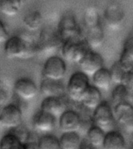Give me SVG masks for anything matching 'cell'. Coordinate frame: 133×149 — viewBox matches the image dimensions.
Listing matches in <instances>:
<instances>
[{
    "instance_id": "277c9868",
    "label": "cell",
    "mask_w": 133,
    "mask_h": 149,
    "mask_svg": "<svg viewBox=\"0 0 133 149\" xmlns=\"http://www.w3.org/2000/svg\"><path fill=\"white\" fill-rule=\"evenodd\" d=\"M37 44L38 52L45 54H52L61 49L64 42L57 31L45 28L40 32Z\"/></svg>"
},
{
    "instance_id": "836d02e7",
    "label": "cell",
    "mask_w": 133,
    "mask_h": 149,
    "mask_svg": "<svg viewBox=\"0 0 133 149\" xmlns=\"http://www.w3.org/2000/svg\"><path fill=\"white\" fill-rule=\"evenodd\" d=\"M3 126L2 124V120H1V108H0V127Z\"/></svg>"
},
{
    "instance_id": "ac0fdd59",
    "label": "cell",
    "mask_w": 133,
    "mask_h": 149,
    "mask_svg": "<svg viewBox=\"0 0 133 149\" xmlns=\"http://www.w3.org/2000/svg\"><path fill=\"white\" fill-rule=\"evenodd\" d=\"M84 38L92 50L100 48L104 42V32L101 24L86 30Z\"/></svg>"
},
{
    "instance_id": "5bb4252c",
    "label": "cell",
    "mask_w": 133,
    "mask_h": 149,
    "mask_svg": "<svg viewBox=\"0 0 133 149\" xmlns=\"http://www.w3.org/2000/svg\"><path fill=\"white\" fill-rule=\"evenodd\" d=\"M66 100L60 97L44 98L41 103L40 109L59 119L60 116L67 109Z\"/></svg>"
},
{
    "instance_id": "83f0119b",
    "label": "cell",
    "mask_w": 133,
    "mask_h": 149,
    "mask_svg": "<svg viewBox=\"0 0 133 149\" xmlns=\"http://www.w3.org/2000/svg\"><path fill=\"white\" fill-rule=\"evenodd\" d=\"M23 144L18 137L10 132L0 140V149H20Z\"/></svg>"
},
{
    "instance_id": "9c48e42d",
    "label": "cell",
    "mask_w": 133,
    "mask_h": 149,
    "mask_svg": "<svg viewBox=\"0 0 133 149\" xmlns=\"http://www.w3.org/2000/svg\"><path fill=\"white\" fill-rule=\"evenodd\" d=\"M82 119L78 112L73 109H66L59 118L60 130L63 133L78 132L81 129Z\"/></svg>"
},
{
    "instance_id": "d6986e66",
    "label": "cell",
    "mask_w": 133,
    "mask_h": 149,
    "mask_svg": "<svg viewBox=\"0 0 133 149\" xmlns=\"http://www.w3.org/2000/svg\"><path fill=\"white\" fill-rule=\"evenodd\" d=\"M118 62L126 71H133V36L124 42Z\"/></svg>"
},
{
    "instance_id": "e575fe53",
    "label": "cell",
    "mask_w": 133,
    "mask_h": 149,
    "mask_svg": "<svg viewBox=\"0 0 133 149\" xmlns=\"http://www.w3.org/2000/svg\"><path fill=\"white\" fill-rule=\"evenodd\" d=\"M131 99H132V104L133 105V93H132V95H131Z\"/></svg>"
},
{
    "instance_id": "4dcf8cb0",
    "label": "cell",
    "mask_w": 133,
    "mask_h": 149,
    "mask_svg": "<svg viewBox=\"0 0 133 149\" xmlns=\"http://www.w3.org/2000/svg\"><path fill=\"white\" fill-rule=\"evenodd\" d=\"M121 84L125 86L131 93H133V71H126Z\"/></svg>"
},
{
    "instance_id": "d6a6232c",
    "label": "cell",
    "mask_w": 133,
    "mask_h": 149,
    "mask_svg": "<svg viewBox=\"0 0 133 149\" xmlns=\"http://www.w3.org/2000/svg\"><path fill=\"white\" fill-rule=\"evenodd\" d=\"M8 99V95L7 92L3 87L0 86V107L4 105L6 101Z\"/></svg>"
},
{
    "instance_id": "ba28073f",
    "label": "cell",
    "mask_w": 133,
    "mask_h": 149,
    "mask_svg": "<svg viewBox=\"0 0 133 149\" xmlns=\"http://www.w3.org/2000/svg\"><path fill=\"white\" fill-rule=\"evenodd\" d=\"M22 111L18 105L9 104L1 109V120L3 127L14 128L22 124Z\"/></svg>"
},
{
    "instance_id": "4fadbf2b",
    "label": "cell",
    "mask_w": 133,
    "mask_h": 149,
    "mask_svg": "<svg viewBox=\"0 0 133 149\" xmlns=\"http://www.w3.org/2000/svg\"><path fill=\"white\" fill-rule=\"evenodd\" d=\"M13 88L17 95L26 101L33 99L38 91L35 81L27 77H22L16 81Z\"/></svg>"
},
{
    "instance_id": "4316f807",
    "label": "cell",
    "mask_w": 133,
    "mask_h": 149,
    "mask_svg": "<svg viewBox=\"0 0 133 149\" xmlns=\"http://www.w3.org/2000/svg\"><path fill=\"white\" fill-rule=\"evenodd\" d=\"M38 149H61L59 138L52 134H46L38 141Z\"/></svg>"
},
{
    "instance_id": "1f68e13d",
    "label": "cell",
    "mask_w": 133,
    "mask_h": 149,
    "mask_svg": "<svg viewBox=\"0 0 133 149\" xmlns=\"http://www.w3.org/2000/svg\"><path fill=\"white\" fill-rule=\"evenodd\" d=\"M7 29L3 21L0 20V42H6V41L9 38Z\"/></svg>"
},
{
    "instance_id": "3957f363",
    "label": "cell",
    "mask_w": 133,
    "mask_h": 149,
    "mask_svg": "<svg viewBox=\"0 0 133 149\" xmlns=\"http://www.w3.org/2000/svg\"><path fill=\"white\" fill-rule=\"evenodd\" d=\"M92 120L96 125L105 133L113 130L115 125V117L113 109L106 102H102L100 105L93 110Z\"/></svg>"
},
{
    "instance_id": "8992f818",
    "label": "cell",
    "mask_w": 133,
    "mask_h": 149,
    "mask_svg": "<svg viewBox=\"0 0 133 149\" xmlns=\"http://www.w3.org/2000/svg\"><path fill=\"white\" fill-rule=\"evenodd\" d=\"M57 31L63 42L73 38L83 36L81 27L71 13H66L61 17Z\"/></svg>"
},
{
    "instance_id": "f1b7e54d",
    "label": "cell",
    "mask_w": 133,
    "mask_h": 149,
    "mask_svg": "<svg viewBox=\"0 0 133 149\" xmlns=\"http://www.w3.org/2000/svg\"><path fill=\"white\" fill-rule=\"evenodd\" d=\"M111 72V78H112V82L115 85L121 84L122 83V80L126 73V70L123 68L118 61L115 62L111 66L110 69Z\"/></svg>"
},
{
    "instance_id": "8fae6325",
    "label": "cell",
    "mask_w": 133,
    "mask_h": 149,
    "mask_svg": "<svg viewBox=\"0 0 133 149\" xmlns=\"http://www.w3.org/2000/svg\"><path fill=\"white\" fill-rule=\"evenodd\" d=\"M125 16V12L121 6L118 3H111L104 12V22L109 28L115 31L121 27Z\"/></svg>"
},
{
    "instance_id": "8d00e7d4",
    "label": "cell",
    "mask_w": 133,
    "mask_h": 149,
    "mask_svg": "<svg viewBox=\"0 0 133 149\" xmlns=\"http://www.w3.org/2000/svg\"><path fill=\"white\" fill-rule=\"evenodd\" d=\"M132 135H133V134H132Z\"/></svg>"
},
{
    "instance_id": "ffe728a7",
    "label": "cell",
    "mask_w": 133,
    "mask_h": 149,
    "mask_svg": "<svg viewBox=\"0 0 133 149\" xmlns=\"http://www.w3.org/2000/svg\"><path fill=\"white\" fill-rule=\"evenodd\" d=\"M92 77L93 85L100 91H106L111 88L112 82L110 69L103 67L96 72Z\"/></svg>"
},
{
    "instance_id": "484cf974",
    "label": "cell",
    "mask_w": 133,
    "mask_h": 149,
    "mask_svg": "<svg viewBox=\"0 0 133 149\" xmlns=\"http://www.w3.org/2000/svg\"><path fill=\"white\" fill-rule=\"evenodd\" d=\"M84 24L86 30L101 24L98 10L93 6L88 7L84 14Z\"/></svg>"
},
{
    "instance_id": "e0dca14e",
    "label": "cell",
    "mask_w": 133,
    "mask_h": 149,
    "mask_svg": "<svg viewBox=\"0 0 133 149\" xmlns=\"http://www.w3.org/2000/svg\"><path fill=\"white\" fill-rule=\"evenodd\" d=\"M104 149H125L126 141L124 135L118 130H113L106 133Z\"/></svg>"
},
{
    "instance_id": "5b68a950",
    "label": "cell",
    "mask_w": 133,
    "mask_h": 149,
    "mask_svg": "<svg viewBox=\"0 0 133 149\" xmlns=\"http://www.w3.org/2000/svg\"><path fill=\"white\" fill-rule=\"evenodd\" d=\"M66 73V65L62 57L51 56L46 60L43 68V77L53 81H62Z\"/></svg>"
},
{
    "instance_id": "9a60e30c",
    "label": "cell",
    "mask_w": 133,
    "mask_h": 149,
    "mask_svg": "<svg viewBox=\"0 0 133 149\" xmlns=\"http://www.w3.org/2000/svg\"><path fill=\"white\" fill-rule=\"evenodd\" d=\"M40 91L45 98L60 97L64 98L66 93V88L61 81H53L43 78L40 84Z\"/></svg>"
},
{
    "instance_id": "f546056e",
    "label": "cell",
    "mask_w": 133,
    "mask_h": 149,
    "mask_svg": "<svg viewBox=\"0 0 133 149\" xmlns=\"http://www.w3.org/2000/svg\"><path fill=\"white\" fill-rule=\"evenodd\" d=\"M10 133L14 134L18 139L20 140V141L22 142L23 144H24V143H26V142L32 139V134L27 129V127H25L22 124L17 127L10 129Z\"/></svg>"
},
{
    "instance_id": "7c38bea8",
    "label": "cell",
    "mask_w": 133,
    "mask_h": 149,
    "mask_svg": "<svg viewBox=\"0 0 133 149\" xmlns=\"http://www.w3.org/2000/svg\"><path fill=\"white\" fill-rule=\"evenodd\" d=\"M32 124L38 132L48 134L54 130L57 124V118L39 109L33 116Z\"/></svg>"
},
{
    "instance_id": "d4e9b609",
    "label": "cell",
    "mask_w": 133,
    "mask_h": 149,
    "mask_svg": "<svg viewBox=\"0 0 133 149\" xmlns=\"http://www.w3.org/2000/svg\"><path fill=\"white\" fill-rule=\"evenodd\" d=\"M21 0H0V11L8 17L17 15L21 9Z\"/></svg>"
},
{
    "instance_id": "6da1fadb",
    "label": "cell",
    "mask_w": 133,
    "mask_h": 149,
    "mask_svg": "<svg viewBox=\"0 0 133 149\" xmlns=\"http://www.w3.org/2000/svg\"><path fill=\"white\" fill-rule=\"evenodd\" d=\"M60 50L62 58L65 61L79 64L92 49L85 39L84 36H82L66 40L64 42Z\"/></svg>"
},
{
    "instance_id": "7402d4cb",
    "label": "cell",
    "mask_w": 133,
    "mask_h": 149,
    "mask_svg": "<svg viewBox=\"0 0 133 149\" xmlns=\"http://www.w3.org/2000/svg\"><path fill=\"white\" fill-rule=\"evenodd\" d=\"M106 133L96 125H92L86 133V137L89 144L93 148L103 147Z\"/></svg>"
},
{
    "instance_id": "603a6c76",
    "label": "cell",
    "mask_w": 133,
    "mask_h": 149,
    "mask_svg": "<svg viewBox=\"0 0 133 149\" xmlns=\"http://www.w3.org/2000/svg\"><path fill=\"white\" fill-rule=\"evenodd\" d=\"M132 93L125 86L121 84L115 85L111 93V99L114 106L124 102H130Z\"/></svg>"
},
{
    "instance_id": "d590c367",
    "label": "cell",
    "mask_w": 133,
    "mask_h": 149,
    "mask_svg": "<svg viewBox=\"0 0 133 149\" xmlns=\"http://www.w3.org/2000/svg\"><path fill=\"white\" fill-rule=\"evenodd\" d=\"M21 1H22L23 3H24V2H25V1H26V0H21Z\"/></svg>"
},
{
    "instance_id": "52a82bcc",
    "label": "cell",
    "mask_w": 133,
    "mask_h": 149,
    "mask_svg": "<svg viewBox=\"0 0 133 149\" xmlns=\"http://www.w3.org/2000/svg\"><path fill=\"white\" fill-rule=\"evenodd\" d=\"M116 122L121 125L125 131L133 134V105L124 102L113 106Z\"/></svg>"
},
{
    "instance_id": "cb8c5ba5",
    "label": "cell",
    "mask_w": 133,
    "mask_h": 149,
    "mask_svg": "<svg viewBox=\"0 0 133 149\" xmlns=\"http://www.w3.org/2000/svg\"><path fill=\"white\" fill-rule=\"evenodd\" d=\"M24 24L29 31H35L39 29L42 24V16L38 10L31 11L24 17Z\"/></svg>"
},
{
    "instance_id": "30bf717a",
    "label": "cell",
    "mask_w": 133,
    "mask_h": 149,
    "mask_svg": "<svg viewBox=\"0 0 133 149\" xmlns=\"http://www.w3.org/2000/svg\"><path fill=\"white\" fill-rule=\"evenodd\" d=\"M104 60L101 55L94 50H90L79 63V66L81 71L87 76L92 77L99 70L104 67Z\"/></svg>"
},
{
    "instance_id": "7a4b0ae2",
    "label": "cell",
    "mask_w": 133,
    "mask_h": 149,
    "mask_svg": "<svg viewBox=\"0 0 133 149\" xmlns=\"http://www.w3.org/2000/svg\"><path fill=\"white\" fill-rule=\"evenodd\" d=\"M89 77L82 71H77L72 73L66 87L69 99L74 102L80 103L82 96L90 86Z\"/></svg>"
},
{
    "instance_id": "2e32d148",
    "label": "cell",
    "mask_w": 133,
    "mask_h": 149,
    "mask_svg": "<svg viewBox=\"0 0 133 149\" xmlns=\"http://www.w3.org/2000/svg\"><path fill=\"white\" fill-rule=\"evenodd\" d=\"M102 102L101 91L94 85H90L82 96L80 104L87 109L94 110L101 104Z\"/></svg>"
},
{
    "instance_id": "44dd1931",
    "label": "cell",
    "mask_w": 133,
    "mask_h": 149,
    "mask_svg": "<svg viewBox=\"0 0 133 149\" xmlns=\"http://www.w3.org/2000/svg\"><path fill=\"white\" fill-rule=\"evenodd\" d=\"M61 149H80L81 138L78 132L63 133L59 138Z\"/></svg>"
}]
</instances>
